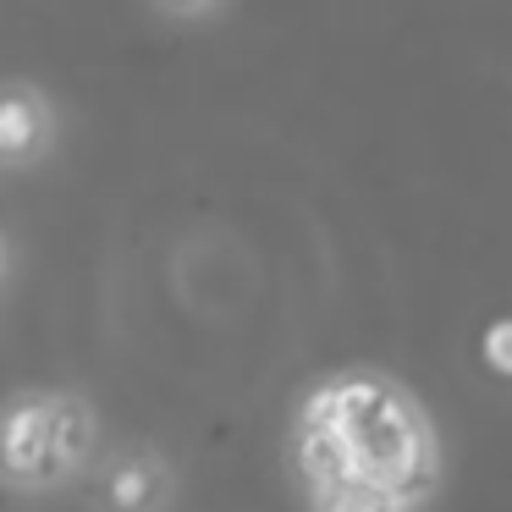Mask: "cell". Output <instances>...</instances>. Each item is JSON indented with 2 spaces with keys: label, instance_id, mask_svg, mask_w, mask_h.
<instances>
[{
  "label": "cell",
  "instance_id": "1",
  "mask_svg": "<svg viewBox=\"0 0 512 512\" xmlns=\"http://www.w3.org/2000/svg\"><path fill=\"white\" fill-rule=\"evenodd\" d=\"M331 386V430H342L358 452V474L380 485L397 507L424 496L435 479V452L424 419L375 375H336Z\"/></svg>",
  "mask_w": 512,
  "mask_h": 512
},
{
  "label": "cell",
  "instance_id": "2",
  "mask_svg": "<svg viewBox=\"0 0 512 512\" xmlns=\"http://www.w3.org/2000/svg\"><path fill=\"white\" fill-rule=\"evenodd\" d=\"M50 441H56V402H17L0 424V468L12 479H50Z\"/></svg>",
  "mask_w": 512,
  "mask_h": 512
},
{
  "label": "cell",
  "instance_id": "3",
  "mask_svg": "<svg viewBox=\"0 0 512 512\" xmlns=\"http://www.w3.org/2000/svg\"><path fill=\"white\" fill-rule=\"evenodd\" d=\"M298 468L314 490H331L347 485V479H364L358 474V452L342 430H298Z\"/></svg>",
  "mask_w": 512,
  "mask_h": 512
},
{
  "label": "cell",
  "instance_id": "4",
  "mask_svg": "<svg viewBox=\"0 0 512 512\" xmlns=\"http://www.w3.org/2000/svg\"><path fill=\"white\" fill-rule=\"evenodd\" d=\"M45 144V111L34 94H0V160H23Z\"/></svg>",
  "mask_w": 512,
  "mask_h": 512
},
{
  "label": "cell",
  "instance_id": "5",
  "mask_svg": "<svg viewBox=\"0 0 512 512\" xmlns=\"http://www.w3.org/2000/svg\"><path fill=\"white\" fill-rule=\"evenodd\" d=\"M160 496V468L133 457V463H116L105 479V507L111 512H149Z\"/></svg>",
  "mask_w": 512,
  "mask_h": 512
},
{
  "label": "cell",
  "instance_id": "6",
  "mask_svg": "<svg viewBox=\"0 0 512 512\" xmlns=\"http://www.w3.org/2000/svg\"><path fill=\"white\" fill-rule=\"evenodd\" d=\"M89 413L78 408V402H61L56 397V441H50V479H61L72 463H78L83 452H89Z\"/></svg>",
  "mask_w": 512,
  "mask_h": 512
},
{
  "label": "cell",
  "instance_id": "7",
  "mask_svg": "<svg viewBox=\"0 0 512 512\" xmlns=\"http://www.w3.org/2000/svg\"><path fill=\"white\" fill-rule=\"evenodd\" d=\"M314 512H402V507L369 479H347V485L314 490Z\"/></svg>",
  "mask_w": 512,
  "mask_h": 512
},
{
  "label": "cell",
  "instance_id": "8",
  "mask_svg": "<svg viewBox=\"0 0 512 512\" xmlns=\"http://www.w3.org/2000/svg\"><path fill=\"white\" fill-rule=\"evenodd\" d=\"M479 347H485V364L496 369V375H512V320H496Z\"/></svg>",
  "mask_w": 512,
  "mask_h": 512
}]
</instances>
